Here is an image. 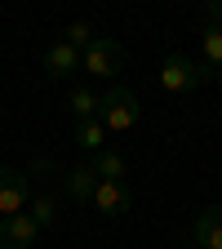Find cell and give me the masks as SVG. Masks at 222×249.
Wrapping results in <instances>:
<instances>
[{
	"instance_id": "4fadbf2b",
	"label": "cell",
	"mask_w": 222,
	"mask_h": 249,
	"mask_svg": "<svg viewBox=\"0 0 222 249\" xmlns=\"http://www.w3.org/2000/svg\"><path fill=\"white\" fill-rule=\"evenodd\" d=\"M62 36H67V45H71V49H80V53H85V49H89L93 40H98V36H93V27H89V22H71L67 31H62Z\"/></svg>"
},
{
	"instance_id": "3957f363",
	"label": "cell",
	"mask_w": 222,
	"mask_h": 249,
	"mask_svg": "<svg viewBox=\"0 0 222 249\" xmlns=\"http://www.w3.org/2000/svg\"><path fill=\"white\" fill-rule=\"evenodd\" d=\"M120 67H124V45H116L111 36H98L80 53V71H89L93 80H111Z\"/></svg>"
},
{
	"instance_id": "8992f818",
	"label": "cell",
	"mask_w": 222,
	"mask_h": 249,
	"mask_svg": "<svg viewBox=\"0 0 222 249\" xmlns=\"http://www.w3.org/2000/svg\"><path fill=\"white\" fill-rule=\"evenodd\" d=\"M36 236H40V227H36L31 213H14V218L0 223V249H31Z\"/></svg>"
},
{
	"instance_id": "8fae6325",
	"label": "cell",
	"mask_w": 222,
	"mask_h": 249,
	"mask_svg": "<svg viewBox=\"0 0 222 249\" xmlns=\"http://www.w3.org/2000/svg\"><path fill=\"white\" fill-rule=\"evenodd\" d=\"M67 107H71L76 124H80V120H98V93H93L89 85H80V89H71V98H67Z\"/></svg>"
},
{
	"instance_id": "ba28073f",
	"label": "cell",
	"mask_w": 222,
	"mask_h": 249,
	"mask_svg": "<svg viewBox=\"0 0 222 249\" xmlns=\"http://www.w3.org/2000/svg\"><path fill=\"white\" fill-rule=\"evenodd\" d=\"M71 71H80V49H71L67 40L49 45V53H45V76H53V80H67Z\"/></svg>"
},
{
	"instance_id": "5bb4252c",
	"label": "cell",
	"mask_w": 222,
	"mask_h": 249,
	"mask_svg": "<svg viewBox=\"0 0 222 249\" xmlns=\"http://www.w3.org/2000/svg\"><path fill=\"white\" fill-rule=\"evenodd\" d=\"M205 62H209V67H222V27L205 31Z\"/></svg>"
},
{
	"instance_id": "7a4b0ae2",
	"label": "cell",
	"mask_w": 222,
	"mask_h": 249,
	"mask_svg": "<svg viewBox=\"0 0 222 249\" xmlns=\"http://www.w3.org/2000/svg\"><path fill=\"white\" fill-rule=\"evenodd\" d=\"M205 80H213V67H209V62H191V58H182V53H169L160 62V85L169 93H191Z\"/></svg>"
},
{
	"instance_id": "9a60e30c",
	"label": "cell",
	"mask_w": 222,
	"mask_h": 249,
	"mask_svg": "<svg viewBox=\"0 0 222 249\" xmlns=\"http://www.w3.org/2000/svg\"><path fill=\"white\" fill-rule=\"evenodd\" d=\"M31 218H36V227H49L53 218H58V205L49 196H36V200H31Z\"/></svg>"
},
{
	"instance_id": "2e32d148",
	"label": "cell",
	"mask_w": 222,
	"mask_h": 249,
	"mask_svg": "<svg viewBox=\"0 0 222 249\" xmlns=\"http://www.w3.org/2000/svg\"><path fill=\"white\" fill-rule=\"evenodd\" d=\"M213 80H218V85H222V71H213Z\"/></svg>"
},
{
	"instance_id": "30bf717a",
	"label": "cell",
	"mask_w": 222,
	"mask_h": 249,
	"mask_svg": "<svg viewBox=\"0 0 222 249\" xmlns=\"http://www.w3.org/2000/svg\"><path fill=\"white\" fill-rule=\"evenodd\" d=\"M89 169L98 174V182H124V160H120L116 151H107V147L89 160Z\"/></svg>"
},
{
	"instance_id": "7c38bea8",
	"label": "cell",
	"mask_w": 222,
	"mask_h": 249,
	"mask_svg": "<svg viewBox=\"0 0 222 249\" xmlns=\"http://www.w3.org/2000/svg\"><path fill=\"white\" fill-rule=\"evenodd\" d=\"M102 138H107V129H102L98 120H80V124H76V142H80L85 151L98 156V151H102Z\"/></svg>"
},
{
	"instance_id": "52a82bcc",
	"label": "cell",
	"mask_w": 222,
	"mask_h": 249,
	"mask_svg": "<svg viewBox=\"0 0 222 249\" xmlns=\"http://www.w3.org/2000/svg\"><path fill=\"white\" fill-rule=\"evenodd\" d=\"M191 240H196V249H222V205H209L196 218Z\"/></svg>"
},
{
	"instance_id": "277c9868",
	"label": "cell",
	"mask_w": 222,
	"mask_h": 249,
	"mask_svg": "<svg viewBox=\"0 0 222 249\" xmlns=\"http://www.w3.org/2000/svg\"><path fill=\"white\" fill-rule=\"evenodd\" d=\"M27 200H31V178L22 169H0V223L22 213Z\"/></svg>"
},
{
	"instance_id": "9c48e42d",
	"label": "cell",
	"mask_w": 222,
	"mask_h": 249,
	"mask_svg": "<svg viewBox=\"0 0 222 249\" xmlns=\"http://www.w3.org/2000/svg\"><path fill=\"white\" fill-rule=\"evenodd\" d=\"M62 182H67L71 200H93V192H98V174H93L89 165H76V169H67V174H62Z\"/></svg>"
},
{
	"instance_id": "6da1fadb",
	"label": "cell",
	"mask_w": 222,
	"mask_h": 249,
	"mask_svg": "<svg viewBox=\"0 0 222 249\" xmlns=\"http://www.w3.org/2000/svg\"><path fill=\"white\" fill-rule=\"evenodd\" d=\"M138 120H142V107H138V98H134L129 89H107V93H98V124H102V129L129 134Z\"/></svg>"
},
{
	"instance_id": "5b68a950",
	"label": "cell",
	"mask_w": 222,
	"mask_h": 249,
	"mask_svg": "<svg viewBox=\"0 0 222 249\" xmlns=\"http://www.w3.org/2000/svg\"><path fill=\"white\" fill-rule=\"evenodd\" d=\"M89 205L98 213H107V218H124L134 209V192H129V182H98V192H93Z\"/></svg>"
}]
</instances>
